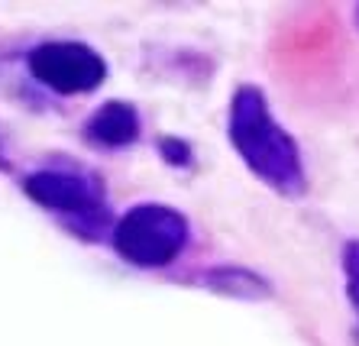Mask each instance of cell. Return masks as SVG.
Here are the masks:
<instances>
[{
	"label": "cell",
	"instance_id": "cell-8",
	"mask_svg": "<svg viewBox=\"0 0 359 346\" xmlns=\"http://www.w3.org/2000/svg\"><path fill=\"white\" fill-rule=\"evenodd\" d=\"M162 149V159L168 162V165H191V146L184 143V139H175V136H165L159 143Z\"/></svg>",
	"mask_w": 359,
	"mask_h": 346
},
{
	"label": "cell",
	"instance_id": "cell-10",
	"mask_svg": "<svg viewBox=\"0 0 359 346\" xmlns=\"http://www.w3.org/2000/svg\"><path fill=\"white\" fill-rule=\"evenodd\" d=\"M356 13H359V10H356Z\"/></svg>",
	"mask_w": 359,
	"mask_h": 346
},
{
	"label": "cell",
	"instance_id": "cell-3",
	"mask_svg": "<svg viewBox=\"0 0 359 346\" xmlns=\"http://www.w3.org/2000/svg\"><path fill=\"white\" fill-rule=\"evenodd\" d=\"M20 185L36 207L68 220L75 233L104 227L107 198H104V185L94 172L72 169V165H42V169L26 172Z\"/></svg>",
	"mask_w": 359,
	"mask_h": 346
},
{
	"label": "cell",
	"instance_id": "cell-6",
	"mask_svg": "<svg viewBox=\"0 0 359 346\" xmlns=\"http://www.w3.org/2000/svg\"><path fill=\"white\" fill-rule=\"evenodd\" d=\"M201 285H208L210 291L226 298H246V301H262V298L272 295V288L262 275L250 269H240V265H214L201 275Z\"/></svg>",
	"mask_w": 359,
	"mask_h": 346
},
{
	"label": "cell",
	"instance_id": "cell-1",
	"mask_svg": "<svg viewBox=\"0 0 359 346\" xmlns=\"http://www.w3.org/2000/svg\"><path fill=\"white\" fill-rule=\"evenodd\" d=\"M226 136L243 165L259 178L262 185L282 198H301L308 188V172L301 162L294 136L272 117L262 88L240 85L230 97Z\"/></svg>",
	"mask_w": 359,
	"mask_h": 346
},
{
	"label": "cell",
	"instance_id": "cell-4",
	"mask_svg": "<svg viewBox=\"0 0 359 346\" xmlns=\"http://www.w3.org/2000/svg\"><path fill=\"white\" fill-rule=\"evenodd\" d=\"M26 68L46 91L59 97L91 94L107 81V59L81 39H49L33 46L26 55Z\"/></svg>",
	"mask_w": 359,
	"mask_h": 346
},
{
	"label": "cell",
	"instance_id": "cell-7",
	"mask_svg": "<svg viewBox=\"0 0 359 346\" xmlns=\"http://www.w3.org/2000/svg\"><path fill=\"white\" fill-rule=\"evenodd\" d=\"M343 279H346V298L359 317V240L343 246Z\"/></svg>",
	"mask_w": 359,
	"mask_h": 346
},
{
	"label": "cell",
	"instance_id": "cell-2",
	"mask_svg": "<svg viewBox=\"0 0 359 346\" xmlns=\"http://www.w3.org/2000/svg\"><path fill=\"white\" fill-rule=\"evenodd\" d=\"M191 223L178 207L159 201L133 204L110 227V246L136 269H165L188 249Z\"/></svg>",
	"mask_w": 359,
	"mask_h": 346
},
{
	"label": "cell",
	"instance_id": "cell-9",
	"mask_svg": "<svg viewBox=\"0 0 359 346\" xmlns=\"http://www.w3.org/2000/svg\"><path fill=\"white\" fill-rule=\"evenodd\" d=\"M0 172H10V155H7V146L0 139Z\"/></svg>",
	"mask_w": 359,
	"mask_h": 346
},
{
	"label": "cell",
	"instance_id": "cell-5",
	"mask_svg": "<svg viewBox=\"0 0 359 346\" xmlns=\"http://www.w3.org/2000/svg\"><path fill=\"white\" fill-rule=\"evenodd\" d=\"M84 139L97 149H126L142 133L140 110L130 101H107L84 120Z\"/></svg>",
	"mask_w": 359,
	"mask_h": 346
}]
</instances>
